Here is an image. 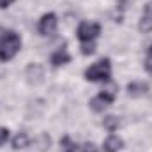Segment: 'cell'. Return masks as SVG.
Wrapping results in <instances>:
<instances>
[{
	"label": "cell",
	"instance_id": "obj_1",
	"mask_svg": "<svg viewBox=\"0 0 152 152\" xmlns=\"http://www.w3.org/2000/svg\"><path fill=\"white\" fill-rule=\"evenodd\" d=\"M21 48V37L14 30H5L0 34V60L9 62Z\"/></svg>",
	"mask_w": 152,
	"mask_h": 152
},
{
	"label": "cell",
	"instance_id": "obj_2",
	"mask_svg": "<svg viewBox=\"0 0 152 152\" xmlns=\"http://www.w3.org/2000/svg\"><path fill=\"white\" fill-rule=\"evenodd\" d=\"M110 75H112V64L108 58L97 60L96 64H92L85 71V78L88 81H108Z\"/></svg>",
	"mask_w": 152,
	"mask_h": 152
},
{
	"label": "cell",
	"instance_id": "obj_3",
	"mask_svg": "<svg viewBox=\"0 0 152 152\" xmlns=\"http://www.w3.org/2000/svg\"><path fill=\"white\" fill-rule=\"evenodd\" d=\"M117 96V85L115 83H108L92 101H90V108L94 112H104V108H108L115 101Z\"/></svg>",
	"mask_w": 152,
	"mask_h": 152
},
{
	"label": "cell",
	"instance_id": "obj_4",
	"mask_svg": "<svg viewBox=\"0 0 152 152\" xmlns=\"http://www.w3.org/2000/svg\"><path fill=\"white\" fill-rule=\"evenodd\" d=\"M78 39L83 41V42H92L94 39L101 34V27L99 23H88V21H83L80 27H78Z\"/></svg>",
	"mask_w": 152,
	"mask_h": 152
},
{
	"label": "cell",
	"instance_id": "obj_5",
	"mask_svg": "<svg viewBox=\"0 0 152 152\" xmlns=\"http://www.w3.org/2000/svg\"><path fill=\"white\" fill-rule=\"evenodd\" d=\"M57 25H58V20L53 12H48L44 14L41 20H39V32L42 36H53L55 30H57Z\"/></svg>",
	"mask_w": 152,
	"mask_h": 152
},
{
	"label": "cell",
	"instance_id": "obj_6",
	"mask_svg": "<svg viewBox=\"0 0 152 152\" xmlns=\"http://www.w3.org/2000/svg\"><path fill=\"white\" fill-rule=\"evenodd\" d=\"M25 76H27V81H28L30 85H37V83H41V81L44 80V69H42L39 64H30V66L27 67Z\"/></svg>",
	"mask_w": 152,
	"mask_h": 152
},
{
	"label": "cell",
	"instance_id": "obj_7",
	"mask_svg": "<svg viewBox=\"0 0 152 152\" xmlns=\"http://www.w3.org/2000/svg\"><path fill=\"white\" fill-rule=\"evenodd\" d=\"M149 83L145 81H131L127 85V94L131 97H142V96H147L149 94Z\"/></svg>",
	"mask_w": 152,
	"mask_h": 152
},
{
	"label": "cell",
	"instance_id": "obj_8",
	"mask_svg": "<svg viewBox=\"0 0 152 152\" xmlns=\"http://www.w3.org/2000/svg\"><path fill=\"white\" fill-rule=\"evenodd\" d=\"M140 30L142 32H151L152 30V0L147 2L143 7V16L140 20Z\"/></svg>",
	"mask_w": 152,
	"mask_h": 152
},
{
	"label": "cell",
	"instance_id": "obj_9",
	"mask_svg": "<svg viewBox=\"0 0 152 152\" xmlns=\"http://www.w3.org/2000/svg\"><path fill=\"white\" fill-rule=\"evenodd\" d=\"M124 147V142H122V138H118V136H108L106 140H104V143H103V151L104 152H118L120 149Z\"/></svg>",
	"mask_w": 152,
	"mask_h": 152
},
{
	"label": "cell",
	"instance_id": "obj_10",
	"mask_svg": "<svg viewBox=\"0 0 152 152\" xmlns=\"http://www.w3.org/2000/svg\"><path fill=\"white\" fill-rule=\"evenodd\" d=\"M51 66H55V67H58V66H64V64H67L69 60H71V57H69V53L66 51V48H60V50H57L53 55H51Z\"/></svg>",
	"mask_w": 152,
	"mask_h": 152
},
{
	"label": "cell",
	"instance_id": "obj_11",
	"mask_svg": "<svg viewBox=\"0 0 152 152\" xmlns=\"http://www.w3.org/2000/svg\"><path fill=\"white\" fill-rule=\"evenodd\" d=\"M50 143H51L50 136L42 133V134H39L37 138L34 140V145H36V147H34V151H36V152H46L48 149H50Z\"/></svg>",
	"mask_w": 152,
	"mask_h": 152
},
{
	"label": "cell",
	"instance_id": "obj_12",
	"mask_svg": "<svg viewBox=\"0 0 152 152\" xmlns=\"http://www.w3.org/2000/svg\"><path fill=\"white\" fill-rule=\"evenodd\" d=\"M25 147H28V134L27 133H18L12 138V149L20 151V149H25Z\"/></svg>",
	"mask_w": 152,
	"mask_h": 152
},
{
	"label": "cell",
	"instance_id": "obj_13",
	"mask_svg": "<svg viewBox=\"0 0 152 152\" xmlns=\"http://www.w3.org/2000/svg\"><path fill=\"white\" fill-rule=\"evenodd\" d=\"M103 126H104V129H108L110 133H113V131L118 129V118L113 117V115H108V117H104Z\"/></svg>",
	"mask_w": 152,
	"mask_h": 152
},
{
	"label": "cell",
	"instance_id": "obj_14",
	"mask_svg": "<svg viewBox=\"0 0 152 152\" xmlns=\"http://www.w3.org/2000/svg\"><path fill=\"white\" fill-rule=\"evenodd\" d=\"M60 147H62V152H76L78 151V145H76L69 136H64L60 140Z\"/></svg>",
	"mask_w": 152,
	"mask_h": 152
},
{
	"label": "cell",
	"instance_id": "obj_15",
	"mask_svg": "<svg viewBox=\"0 0 152 152\" xmlns=\"http://www.w3.org/2000/svg\"><path fill=\"white\" fill-rule=\"evenodd\" d=\"M143 67H145V71H147L149 75H152V44H151V48L147 50V57H145Z\"/></svg>",
	"mask_w": 152,
	"mask_h": 152
},
{
	"label": "cell",
	"instance_id": "obj_16",
	"mask_svg": "<svg viewBox=\"0 0 152 152\" xmlns=\"http://www.w3.org/2000/svg\"><path fill=\"white\" fill-rule=\"evenodd\" d=\"M96 51V44L94 42H83V46H81V53L83 55H92Z\"/></svg>",
	"mask_w": 152,
	"mask_h": 152
},
{
	"label": "cell",
	"instance_id": "obj_17",
	"mask_svg": "<svg viewBox=\"0 0 152 152\" xmlns=\"http://www.w3.org/2000/svg\"><path fill=\"white\" fill-rule=\"evenodd\" d=\"M80 152H97V147L94 143L87 142V143H83V147H80Z\"/></svg>",
	"mask_w": 152,
	"mask_h": 152
},
{
	"label": "cell",
	"instance_id": "obj_18",
	"mask_svg": "<svg viewBox=\"0 0 152 152\" xmlns=\"http://www.w3.org/2000/svg\"><path fill=\"white\" fill-rule=\"evenodd\" d=\"M7 138H9V129L7 127H0V147L7 142Z\"/></svg>",
	"mask_w": 152,
	"mask_h": 152
},
{
	"label": "cell",
	"instance_id": "obj_19",
	"mask_svg": "<svg viewBox=\"0 0 152 152\" xmlns=\"http://www.w3.org/2000/svg\"><path fill=\"white\" fill-rule=\"evenodd\" d=\"M12 2H14V0H0V9H5V7H9Z\"/></svg>",
	"mask_w": 152,
	"mask_h": 152
}]
</instances>
